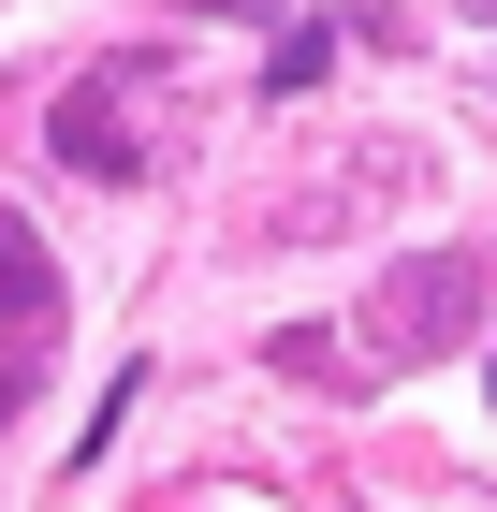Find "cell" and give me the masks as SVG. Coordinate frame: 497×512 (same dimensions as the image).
Masks as SVG:
<instances>
[{"label": "cell", "instance_id": "obj_1", "mask_svg": "<svg viewBox=\"0 0 497 512\" xmlns=\"http://www.w3.org/2000/svg\"><path fill=\"white\" fill-rule=\"evenodd\" d=\"M44 352H59V264H44V235L15 220V205H0V425L30 410Z\"/></svg>", "mask_w": 497, "mask_h": 512}]
</instances>
